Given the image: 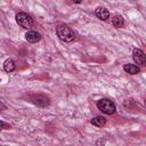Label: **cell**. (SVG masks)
<instances>
[{
	"instance_id": "30bf717a",
	"label": "cell",
	"mask_w": 146,
	"mask_h": 146,
	"mask_svg": "<svg viewBox=\"0 0 146 146\" xmlns=\"http://www.w3.org/2000/svg\"><path fill=\"white\" fill-rule=\"evenodd\" d=\"M15 67H16V64H15V62H14L11 58H8V59L5 60V63H3V68H5L6 72H13V71L15 70Z\"/></svg>"
},
{
	"instance_id": "52a82bcc",
	"label": "cell",
	"mask_w": 146,
	"mask_h": 146,
	"mask_svg": "<svg viewBox=\"0 0 146 146\" xmlns=\"http://www.w3.org/2000/svg\"><path fill=\"white\" fill-rule=\"evenodd\" d=\"M95 15H96L99 19H102V21H106V19L110 17V11H108L106 8H104V7H98V8H96V10H95Z\"/></svg>"
},
{
	"instance_id": "5bb4252c",
	"label": "cell",
	"mask_w": 146,
	"mask_h": 146,
	"mask_svg": "<svg viewBox=\"0 0 146 146\" xmlns=\"http://www.w3.org/2000/svg\"><path fill=\"white\" fill-rule=\"evenodd\" d=\"M3 110H6V106H5V104H3V103H1V102H0V111H3Z\"/></svg>"
},
{
	"instance_id": "6da1fadb",
	"label": "cell",
	"mask_w": 146,
	"mask_h": 146,
	"mask_svg": "<svg viewBox=\"0 0 146 146\" xmlns=\"http://www.w3.org/2000/svg\"><path fill=\"white\" fill-rule=\"evenodd\" d=\"M56 34H57V36H58L62 41H64V42H71V41H73L74 38H75V34H74V32L72 31V29L68 27V26L65 25V24H60V25H58V26L56 27Z\"/></svg>"
},
{
	"instance_id": "8fae6325",
	"label": "cell",
	"mask_w": 146,
	"mask_h": 146,
	"mask_svg": "<svg viewBox=\"0 0 146 146\" xmlns=\"http://www.w3.org/2000/svg\"><path fill=\"white\" fill-rule=\"evenodd\" d=\"M112 24L115 26V27H122L123 25H124V19L122 18V16H119V15H116V16H114L113 18H112Z\"/></svg>"
},
{
	"instance_id": "8992f818",
	"label": "cell",
	"mask_w": 146,
	"mask_h": 146,
	"mask_svg": "<svg viewBox=\"0 0 146 146\" xmlns=\"http://www.w3.org/2000/svg\"><path fill=\"white\" fill-rule=\"evenodd\" d=\"M25 39L31 43H35V42L41 40V34L39 32H36V31H29L25 34Z\"/></svg>"
},
{
	"instance_id": "7c38bea8",
	"label": "cell",
	"mask_w": 146,
	"mask_h": 146,
	"mask_svg": "<svg viewBox=\"0 0 146 146\" xmlns=\"http://www.w3.org/2000/svg\"><path fill=\"white\" fill-rule=\"evenodd\" d=\"M3 129H10V125L3 121H0V130H3Z\"/></svg>"
},
{
	"instance_id": "4fadbf2b",
	"label": "cell",
	"mask_w": 146,
	"mask_h": 146,
	"mask_svg": "<svg viewBox=\"0 0 146 146\" xmlns=\"http://www.w3.org/2000/svg\"><path fill=\"white\" fill-rule=\"evenodd\" d=\"M104 144H105V139H104V138H103L102 140H100V139H98V140H97V143H96V145H97V146H104Z\"/></svg>"
},
{
	"instance_id": "7a4b0ae2",
	"label": "cell",
	"mask_w": 146,
	"mask_h": 146,
	"mask_svg": "<svg viewBox=\"0 0 146 146\" xmlns=\"http://www.w3.org/2000/svg\"><path fill=\"white\" fill-rule=\"evenodd\" d=\"M97 107H98V110H100L105 114H113L115 112V105H114V103L112 100L107 99V98L99 99L97 102Z\"/></svg>"
},
{
	"instance_id": "ba28073f",
	"label": "cell",
	"mask_w": 146,
	"mask_h": 146,
	"mask_svg": "<svg viewBox=\"0 0 146 146\" xmlns=\"http://www.w3.org/2000/svg\"><path fill=\"white\" fill-rule=\"evenodd\" d=\"M123 70H124V72H127L129 74H137L140 71L139 67L137 65H135V64H125L123 66Z\"/></svg>"
},
{
	"instance_id": "5b68a950",
	"label": "cell",
	"mask_w": 146,
	"mask_h": 146,
	"mask_svg": "<svg viewBox=\"0 0 146 146\" xmlns=\"http://www.w3.org/2000/svg\"><path fill=\"white\" fill-rule=\"evenodd\" d=\"M32 102L40 107H44L49 105V98L44 95H34L32 97Z\"/></svg>"
},
{
	"instance_id": "9c48e42d",
	"label": "cell",
	"mask_w": 146,
	"mask_h": 146,
	"mask_svg": "<svg viewBox=\"0 0 146 146\" xmlns=\"http://www.w3.org/2000/svg\"><path fill=\"white\" fill-rule=\"evenodd\" d=\"M106 123V119L104 116H95L94 119H91V124L95 125V127H104Z\"/></svg>"
},
{
	"instance_id": "3957f363",
	"label": "cell",
	"mask_w": 146,
	"mask_h": 146,
	"mask_svg": "<svg viewBox=\"0 0 146 146\" xmlns=\"http://www.w3.org/2000/svg\"><path fill=\"white\" fill-rule=\"evenodd\" d=\"M16 22L23 29H31L34 23L33 18L30 15H27L26 13H18L16 15Z\"/></svg>"
},
{
	"instance_id": "277c9868",
	"label": "cell",
	"mask_w": 146,
	"mask_h": 146,
	"mask_svg": "<svg viewBox=\"0 0 146 146\" xmlns=\"http://www.w3.org/2000/svg\"><path fill=\"white\" fill-rule=\"evenodd\" d=\"M132 58L135 60L136 64L138 65H141L144 66L146 64V57H145V52L141 50V49H138V48H135L132 50Z\"/></svg>"
}]
</instances>
